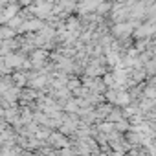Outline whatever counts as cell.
<instances>
[{
    "instance_id": "cell-1",
    "label": "cell",
    "mask_w": 156,
    "mask_h": 156,
    "mask_svg": "<svg viewBox=\"0 0 156 156\" xmlns=\"http://www.w3.org/2000/svg\"><path fill=\"white\" fill-rule=\"evenodd\" d=\"M129 101H130V98H129V94H118L116 98H114V103H118V105H129Z\"/></svg>"
},
{
    "instance_id": "cell-2",
    "label": "cell",
    "mask_w": 156,
    "mask_h": 156,
    "mask_svg": "<svg viewBox=\"0 0 156 156\" xmlns=\"http://www.w3.org/2000/svg\"><path fill=\"white\" fill-rule=\"evenodd\" d=\"M116 33H118V35L130 33V24H119V26H116Z\"/></svg>"
},
{
    "instance_id": "cell-3",
    "label": "cell",
    "mask_w": 156,
    "mask_h": 156,
    "mask_svg": "<svg viewBox=\"0 0 156 156\" xmlns=\"http://www.w3.org/2000/svg\"><path fill=\"white\" fill-rule=\"evenodd\" d=\"M20 62H22V61H20L17 55H11V57L6 59V64H8V66H17V64H20Z\"/></svg>"
},
{
    "instance_id": "cell-4",
    "label": "cell",
    "mask_w": 156,
    "mask_h": 156,
    "mask_svg": "<svg viewBox=\"0 0 156 156\" xmlns=\"http://www.w3.org/2000/svg\"><path fill=\"white\" fill-rule=\"evenodd\" d=\"M108 62L110 64H118V53H108Z\"/></svg>"
}]
</instances>
